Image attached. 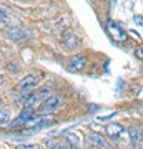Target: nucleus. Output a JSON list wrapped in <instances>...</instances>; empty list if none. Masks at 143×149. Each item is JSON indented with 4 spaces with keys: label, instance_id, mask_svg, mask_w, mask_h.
<instances>
[{
    "label": "nucleus",
    "instance_id": "1",
    "mask_svg": "<svg viewBox=\"0 0 143 149\" xmlns=\"http://www.w3.org/2000/svg\"><path fill=\"white\" fill-rule=\"evenodd\" d=\"M53 124V119H52V114H33L30 119H27L23 123L22 129L23 131H30V133H38L40 129L43 128H48Z\"/></svg>",
    "mask_w": 143,
    "mask_h": 149
},
{
    "label": "nucleus",
    "instance_id": "2",
    "mask_svg": "<svg viewBox=\"0 0 143 149\" xmlns=\"http://www.w3.org/2000/svg\"><path fill=\"white\" fill-rule=\"evenodd\" d=\"M62 106H63V100L57 95H52L35 109V113L37 114H53L55 111H58Z\"/></svg>",
    "mask_w": 143,
    "mask_h": 149
},
{
    "label": "nucleus",
    "instance_id": "3",
    "mask_svg": "<svg viewBox=\"0 0 143 149\" xmlns=\"http://www.w3.org/2000/svg\"><path fill=\"white\" fill-rule=\"evenodd\" d=\"M38 85H40V78H38L37 74H27L23 76L18 83H17V91L22 93V95H28V93H32L33 90H37Z\"/></svg>",
    "mask_w": 143,
    "mask_h": 149
},
{
    "label": "nucleus",
    "instance_id": "4",
    "mask_svg": "<svg viewBox=\"0 0 143 149\" xmlns=\"http://www.w3.org/2000/svg\"><path fill=\"white\" fill-rule=\"evenodd\" d=\"M88 141H90L92 146H95L97 149H108L110 148V143H108V139L103 136L101 133H97V131H92L88 133Z\"/></svg>",
    "mask_w": 143,
    "mask_h": 149
},
{
    "label": "nucleus",
    "instance_id": "5",
    "mask_svg": "<svg viewBox=\"0 0 143 149\" xmlns=\"http://www.w3.org/2000/svg\"><path fill=\"white\" fill-rule=\"evenodd\" d=\"M85 65H87L85 55H75V56H72V58L68 60L67 70H68V71H80V70L85 68Z\"/></svg>",
    "mask_w": 143,
    "mask_h": 149
},
{
    "label": "nucleus",
    "instance_id": "6",
    "mask_svg": "<svg viewBox=\"0 0 143 149\" xmlns=\"http://www.w3.org/2000/svg\"><path fill=\"white\" fill-rule=\"evenodd\" d=\"M106 32L110 33L115 40H120V42H123V40H127V38H128L127 33L123 32L117 23H113V22H108V23H106Z\"/></svg>",
    "mask_w": 143,
    "mask_h": 149
},
{
    "label": "nucleus",
    "instance_id": "7",
    "mask_svg": "<svg viewBox=\"0 0 143 149\" xmlns=\"http://www.w3.org/2000/svg\"><path fill=\"white\" fill-rule=\"evenodd\" d=\"M105 134L110 139H113V141H115V139H120V136L123 134V126L118 124V123H110L105 128Z\"/></svg>",
    "mask_w": 143,
    "mask_h": 149
},
{
    "label": "nucleus",
    "instance_id": "8",
    "mask_svg": "<svg viewBox=\"0 0 143 149\" xmlns=\"http://www.w3.org/2000/svg\"><path fill=\"white\" fill-rule=\"evenodd\" d=\"M128 138H130V143H132L133 148H142L143 144V138H142V131L138 128H130L128 129Z\"/></svg>",
    "mask_w": 143,
    "mask_h": 149
},
{
    "label": "nucleus",
    "instance_id": "9",
    "mask_svg": "<svg viewBox=\"0 0 143 149\" xmlns=\"http://www.w3.org/2000/svg\"><path fill=\"white\" fill-rule=\"evenodd\" d=\"M62 42H63V43H65V47H68L70 50H73V48H77V47L80 45L78 37H77L75 33H72V32L63 33V37H62Z\"/></svg>",
    "mask_w": 143,
    "mask_h": 149
},
{
    "label": "nucleus",
    "instance_id": "10",
    "mask_svg": "<svg viewBox=\"0 0 143 149\" xmlns=\"http://www.w3.org/2000/svg\"><path fill=\"white\" fill-rule=\"evenodd\" d=\"M63 139L65 143L70 144L72 146V149H80V136L75 133H70V131H67V133H63Z\"/></svg>",
    "mask_w": 143,
    "mask_h": 149
},
{
    "label": "nucleus",
    "instance_id": "11",
    "mask_svg": "<svg viewBox=\"0 0 143 149\" xmlns=\"http://www.w3.org/2000/svg\"><path fill=\"white\" fill-rule=\"evenodd\" d=\"M12 123V111L10 109H0V126H8Z\"/></svg>",
    "mask_w": 143,
    "mask_h": 149
},
{
    "label": "nucleus",
    "instance_id": "12",
    "mask_svg": "<svg viewBox=\"0 0 143 149\" xmlns=\"http://www.w3.org/2000/svg\"><path fill=\"white\" fill-rule=\"evenodd\" d=\"M50 149H68V146H67V143H63V141H57V143L50 144Z\"/></svg>",
    "mask_w": 143,
    "mask_h": 149
},
{
    "label": "nucleus",
    "instance_id": "13",
    "mask_svg": "<svg viewBox=\"0 0 143 149\" xmlns=\"http://www.w3.org/2000/svg\"><path fill=\"white\" fill-rule=\"evenodd\" d=\"M0 17H4V18H8V17H10V10H8L7 7L0 5Z\"/></svg>",
    "mask_w": 143,
    "mask_h": 149
},
{
    "label": "nucleus",
    "instance_id": "14",
    "mask_svg": "<svg viewBox=\"0 0 143 149\" xmlns=\"http://www.w3.org/2000/svg\"><path fill=\"white\" fill-rule=\"evenodd\" d=\"M15 149H38L35 144H17Z\"/></svg>",
    "mask_w": 143,
    "mask_h": 149
},
{
    "label": "nucleus",
    "instance_id": "15",
    "mask_svg": "<svg viewBox=\"0 0 143 149\" xmlns=\"http://www.w3.org/2000/svg\"><path fill=\"white\" fill-rule=\"evenodd\" d=\"M137 56H138L140 60H143V45H142V47H140V48L137 50Z\"/></svg>",
    "mask_w": 143,
    "mask_h": 149
},
{
    "label": "nucleus",
    "instance_id": "16",
    "mask_svg": "<svg viewBox=\"0 0 143 149\" xmlns=\"http://www.w3.org/2000/svg\"><path fill=\"white\" fill-rule=\"evenodd\" d=\"M135 22H137V23H140V25H142V27H143V18H142V17H135Z\"/></svg>",
    "mask_w": 143,
    "mask_h": 149
},
{
    "label": "nucleus",
    "instance_id": "17",
    "mask_svg": "<svg viewBox=\"0 0 143 149\" xmlns=\"http://www.w3.org/2000/svg\"><path fill=\"white\" fill-rule=\"evenodd\" d=\"M2 81H4V74L0 73V83H2Z\"/></svg>",
    "mask_w": 143,
    "mask_h": 149
},
{
    "label": "nucleus",
    "instance_id": "18",
    "mask_svg": "<svg viewBox=\"0 0 143 149\" xmlns=\"http://www.w3.org/2000/svg\"><path fill=\"white\" fill-rule=\"evenodd\" d=\"M142 138H143V133H142Z\"/></svg>",
    "mask_w": 143,
    "mask_h": 149
},
{
    "label": "nucleus",
    "instance_id": "19",
    "mask_svg": "<svg viewBox=\"0 0 143 149\" xmlns=\"http://www.w3.org/2000/svg\"><path fill=\"white\" fill-rule=\"evenodd\" d=\"M0 149H4V148H0Z\"/></svg>",
    "mask_w": 143,
    "mask_h": 149
}]
</instances>
